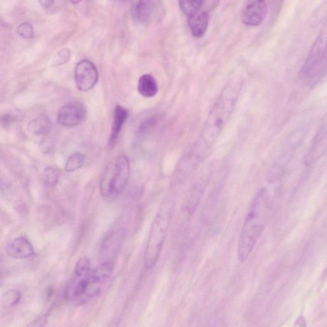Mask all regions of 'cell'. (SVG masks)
<instances>
[{"instance_id": "obj_12", "label": "cell", "mask_w": 327, "mask_h": 327, "mask_svg": "<svg viewBox=\"0 0 327 327\" xmlns=\"http://www.w3.org/2000/svg\"><path fill=\"white\" fill-rule=\"evenodd\" d=\"M210 16L208 11L201 10L188 17V26L193 37L202 38L209 28Z\"/></svg>"}, {"instance_id": "obj_25", "label": "cell", "mask_w": 327, "mask_h": 327, "mask_svg": "<svg viewBox=\"0 0 327 327\" xmlns=\"http://www.w3.org/2000/svg\"><path fill=\"white\" fill-rule=\"evenodd\" d=\"M14 120H15V118L10 114H4L0 118V123L4 126L11 125V124L13 123Z\"/></svg>"}, {"instance_id": "obj_13", "label": "cell", "mask_w": 327, "mask_h": 327, "mask_svg": "<svg viewBox=\"0 0 327 327\" xmlns=\"http://www.w3.org/2000/svg\"><path fill=\"white\" fill-rule=\"evenodd\" d=\"M7 254L13 258H29L34 254L32 243L27 238L20 237L14 240L7 247Z\"/></svg>"}, {"instance_id": "obj_7", "label": "cell", "mask_w": 327, "mask_h": 327, "mask_svg": "<svg viewBox=\"0 0 327 327\" xmlns=\"http://www.w3.org/2000/svg\"><path fill=\"white\" fill-rule=\"evenodd\" d=\"M113 272L114 264L110 261L102 263L91 272L83 297V304L101 294Z\"/></svg>"}, {"instance_id": "obj_2", "label": "cell", "mask_w": 327, "mask_h": 327, "mask_svg": "<svg viewBox=\"0 0 327 327\" xmlns=\"http://www.w3.org/2000/svg\"><path fill=\"white\" fill-rule=\"evenodd\" d=\"M270 211V200L266 188L257 192L243 221L237 247V258L246 261L266 229Z\"/></svg>"}, {"instance_id": "obj_23", "label": "cell", "mask_w": 327, "mask_h": 327, "mask_svg": "<svg viewBox=\"0 0 327 327\" xmlns=\"http://www.w3.org/2000/svg\"><path fill=\"white\" fill-rule=\"evenodd\" d=\"M18 34L25 39H30L33 35V28L32 25L28 23L21 24L17 29Z\"/></svg>"}, {"instance_id": "obj_28", "label": "cell", "mask_w": 327, "mask_h": 327, "mask_svg": "<svg viewBox=\"0 0 327 327\" xmlns=\"http://www.w3.org/2000/svg\"><path fill=\"white\" fill-rule=\"evenodd\" d=\"M2 283H3V274H2L1 270H0V286L2 285Z\"/></svg>"}, {"instance_id": "obj_27", "label": "cell", "mask_w": 327, "mask_h": 327, "mask_svg": "<svg viewBox=\"0 0 327 327\" xmlns=\"http://www.w3.org/2000/svg\"><path fill=\"white\" fill-rule=\"evenodd\" d=\"M53 3H54V2H51V1H42V2H40V4H41L42 5V6L46 7V8H47V7H51L52 6V4H53Z\"/></svg>"}, {"instance_id": "obj_16", "label": "cell", "mask_w": 327, "mask_h": 327, "mask_svg": "<svg viewBox=\"0 0 327 327\" xmlns=\"http://www.w3.org/2000/svg\"><path fill=\"white\" fill-rule=\"evenodd\" d=\"M138 92L142 96L147 98L154 97L158 92V85L156 79L152 75H144L138 81Z\"/></svg>"}, {"instance_id": "obj_9", "label": "cell", "mask_w": 327, "mask_h": 327, "mask_svg": "<svg viewBox=\"0 0 327 327\" xmlns=\"http://www.w3.org/2000/svg\"><path fill=\"white\" fill-rule=\"evenodd\" d=\"M99 80V73L92 61L82 60L75 69L76 84L79 90L88 92L96 85Z\"/></svg>"}, {"instance_id": "obj_18", "label": "cell", "mask_w": 327, "mask_h": 327, "mask_svg": "<svg viewBox=\"0 0 327 327\" xmlns=\"http://www.w3.org/2000/svg\"><path fill=\"white\" fill-rule=\"evenodd\" d=\"M21 298H22V293L20 291L14 289L7 290L0 297V304L4 308L13 307L20 303Z\"/></svg>"}, {"instance_id": "obj_19", "label": "cell", "mask_w": 327, "mask_h": 327, "mask_svg": "<svg viewBox=\"0 0 327 327\" xmlns=\"http://www.w3.org/2000/svg\"><path fill=\"white\" fill-rule=\"evenodd\" d=\"M202 192V185H195L192 188L185 205V210L188 213H192L197 209Z\"/></svg>"}, {"instance_id": "obj_4", "label": "cell", "mask_w": 327, "mask_h": 327, "mask_svg": "<svg viewBox=\"0 0 327 327\" xmlns=\"http://www.w3.org/2000/svg\"><path fill=\"white\" fill-rule=\"evenodd\" d=\"M326 28L315 40L300 71L303 80L309 83L317 82L326 73Z\"/></svg>"}, {"instance_id": "obj_1", "label": "cell", "mask_w": 327, "mask_h": 327, "mask_svg": "<svg viewBox=\"0 0 327 327\" xmlns=\"http://www.w3.org/2000/svg\"><path fill=\"white\" fill-rule=\"evenodd\" d=\"M243 78L235 75L224 86L208 114L199 141L193 154L204 159L230 120L242 92Z\"/></svg>"}, {"instance_id": "obj_21", "label": "cell", "mask_w": 327, "mask_h": 327, "mask_svg": "<svg viewBox=\"0 0 327 327\" xmlns=\"http://www.w3.org/2000/svg\"><path fill=\"white\" fill-rule=\"evenodd\" d=\"M60 171L54 166H48L45 168L43 173V179L44 183L48 187H54L58 182Z\"/></svg>"}, {"instance_id": "obj_11", "label": "cell", "mask_w": 327, "mask_h": 327, "mask_svg": "<svg viewBox=\"0 0 327 327\" xmlns=\"http://www.w3.org/2000/svg\"><path fill=\"white\" fill-rule=\"evenodd\" d=\"M326 152V128L324 123L314 138L311 149L305 156V166H310L316 163Z\"/></svg>"}, {"instance_id": "obj_22", "label": "cell", "mask_w": 327, "mask_h": 327, "mask_svg": "<svg viewBox=\"0 0 327 327\" xmlns=\"http://www.w3.org/2000/svg\"><path fill=\"white\" fill-rule=\"evenodd\" d=\"M181 11L187 17L201 10L204 7V1H185L180 2Z\"/></svg>"}, {"instance_id": "obj_6", "label": "cell", "mask_w": 327, "mask_h": 327, "mask_svg": "<svg viewBox=\"0 0 327 327\" xmlns=\"http://www.w3.org/2000/svg\"><path fill=\"white\" fill-rule=\"evenodd\" d=\"M91 272L90 261L88 257H81L76 263L66 291L67 297L70 301L78 305L83 304V297Z\"/></svg>"}, {"instance_id": "obj_15", "label": "cell", "mask_w": 327, "mask_h": 327, "mask_svg": "<svg viewBox=\"0 0 327 327\" xmlns=\"http://www.w3.org/2000/svg\"><path fill=\"white\" fill-rule=\"evenodd\" d=\"M154 2L152 1L136 2L131 11L133 18L140 23H147L154 13Z\"/></svg>"}, {"instance_id": "obj_5", "label": "cell", "mask_w": 327, "mask_h": 327, "mask_svg": "<svg viewBox=\"0 0 327 327\" xmlns=\"http://www.w3.org/2000/svg\"><path fill=\"white\" fill-rule=\"evenodd\" d=\"M130 176L129 160L124 155L119 156L106 171L100 183L102 197L119 194L127 185Z\"/></svg>"}, {"instance_id": "obj_14", "label": "cell", "mask_w": 327, "mask_h": 327, "mask_svg": "<svg viewBox=\"0 0 327 327\" xmlns=\"http://www.w3.org/2000/svg\"><path fill=\"white\" fill-rule=\"evenodd\" d=\"M128 116V111L125 107L117 106L114 109L113 125H112L111 135L109 139V147L113 149L115 146L121 128Z\"/></svg>"}, {"instance_id": "obj_17", "label": "cell", "mask_w": 327, "mask_h": 327, "mask_svg": "<svg viewBox=\"0 0 327 327\" xmlns=\"http://www.w3.org/2000/svg\"><path fill=\"white\" fill-rule=\"evenodd\" d=\"M51 123L47 116H40L30 121L28 129L35 135L45 136L50 132Z\"/></svg>"}, {"instance_id": "obj_26", "label": "cell", "mask_w": 327, "mask_h": 327, "mask_svg": "<svg viewBox=\"0 0 327 327\" xmlns=\"http://www.w3.org/2000/svg\"><path fill=\"white\" fill-rule=\"evenodd\" d=\"M295 327H306V323L303 316L298 317L295 323Z\"/></svg>"}, {"instance_id": "obj_24", "label": "cell", "mask_w": 327, "mask_h": 327, "mask_svg": "<svg viewBox=\"0 0 327 327\" xmlns=\"http://www.w3.org/2000/svg\"><path fill=\"white\" fill-rule=\"evenodd\" d=\"M48 318L49 315L47 313L42 314L32 322L28 327H45L48 321Z\"/></svg>"}, {"instance_id": "obj_10", "label": "cell", "mask_w": 327, "mask_h": 327, "mask_svg": "<svg viewBox=\"0 0 327 327\" xmlns=\"http://www.w3.org/2000/svg\"><path fill=\"white\" fill-rule=\"evenodd\" d=\"M268 9L266 2L261 0L247 2L242 11V23L249 27L261 25L266 18Z\"/></svg>"}, {"instance_id": "obj_3", "label": "cell", "mask_w": 327, "mask_h": 327, "mask_svg": "<svg viewBox=\"0 0 327 327\" xmlns=\"http://www.w3.org/2000/svg\"><path fill=\"white\" fill-rule=\"evenodd\" d=\"M172 208L168 202L166 203L153 221L145 253L144 266L148 271L154 268L161 255L170 224Z\"/></svg>"}, {"instance_id": "obj_8", "label": "cell", "mask_w": 327, "mask_h": 327, "mask_svg": "<svg viewBox=\"0 0 327 327\" xmlns=\"http://www.w3.org/2000/svg\"><path fill=\"white\" fill-rule=\"evenodd\" d=\"M87 117V109L80 102H70L61 107L58 114V122L67 127L80 125Z\"/></svg>"}, {"instance_id": "obj_20", "label": "cell", "mask_w": 327, "mask_h": 327, "mask_svg": "<svg viewBox=\"0 0 327 327\" xmlns=\"http://www.w3.org/2000/svg\"><path fill=\"white\" fill-rule=\"evenodd\" d=\"M85 155L80 152H76L71 155L66 162L65 170L67 172H73L82 168L85 162Z\"/></svg>"}]
</instances>
